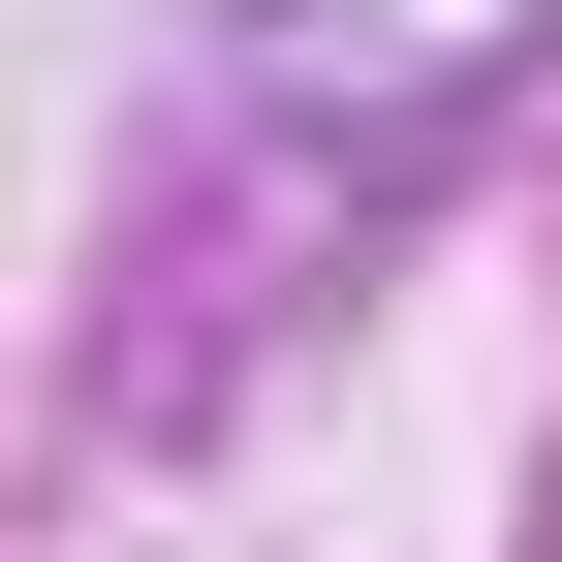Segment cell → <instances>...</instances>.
<instances>
[{"label":"cell","mask_w":562,"mask_h":562,"mask_svg":"<svg viewBox=\"0 0 562 562\" xmlns=\"http://www.w3.org/2000/svg\"><path fill=\"white\" fill-rule=\"evenodd\" d=\"M501 94H562V0H250V125L313 157H438Z\"/></svg>","instance_id":"cell-1"}]
</instances>
